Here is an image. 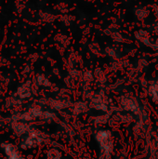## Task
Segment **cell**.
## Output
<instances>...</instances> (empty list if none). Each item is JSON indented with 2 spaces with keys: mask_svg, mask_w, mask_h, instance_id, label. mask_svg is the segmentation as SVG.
<instances>
[{
  "mask_svg": "<svg viewBox=\"0 0 158 159\" xmlns=\"http://www.w3.org/2000/svg\"><path fill=\"white\" fill-rule=\"evenodd\" d=\"M96 139L98 143H100L102 149L105 153H110L113 148V143H112V138L111 134L109 131L106 130H101L97 133Z\"/></svg>",
  "mask_w": 158,
  "mask_h": 159,
  "instance_id": "cell-1",
  "label": "cell"
},
{
  "mask_svg": "<svg viewBox=\"0 0 158 159\" xmlns=\"http://www.w3.org/2000/svg\"><path fill=\"white\" fill-rule=\"evenodd\" d=\"M40 142H41V140H40L39 137H37L35 135H32L26 140L25 144H26L27 147H34V146L38 145L40 143Z\"/></svg>",
  "mask_w": 158,
  "mask_h": 159,
  "instance_id": "cell-2",
  "label": "cell"
},
{
  "mask_svg": "<svg viewBox=\"0 0 158 159\" xmlns=\"http://www.w3.org/2000/svg\"><path fill=\"white\" fill-rule=\"evenodd\" d=\"M136 37L140 40H142L143 43H145L148 46H151V42H149V36L148 34L145 31H139L138 33H136Z\"/></svg>",
  "mask_w": 158,
  "mask_h": 159,
  "instance_id": "cell-3",
  "label": "cell"
},
{
  "mask_svg": "<svg viewBox=\"0 0 158 159\" xmlns=\"http://www.w3.org/2000/svg\"><path fill=\"white\" fill-rule=\"evenodd\" d=\"M136 16L140 20H143L148 16V11L145 8H137L136 9Z\"/></svg>",
  "mask_w": 158,
  "mask_h": 159,
  "instance_id": "cell-4",
  "label": "cell"
},
{
  "mask_svg": "<svg viewBox=\"0 0 158 159\" xmlns=\"http://www.w3.org/2000/svg\"><path fill=\"white\" fill-rule=\"evenodd\" d=\"M150 93H151L152 97L154 98V100L158 101V84H154L151 86Z\"/></svg>",
  "mask_w": 158,
  "mask_h": 159,
  "instance_id": "cell-5",
  "label": "cell"
},
{
  "mask_svg": "<svg viewBox=\"0 0 158 159\" xmlns=\"http://www.w3.org/2000/svg\"><path fill=\"white\" fill-rule=\"evenodd\" d=\"M61 155L57 150H50L48 152V159H60Z\"/></svg>",
  "mask_w": 158,
  "mask_h": 159,
  "instance_id": "cell-6",
  "label": "cell"
},
{
  "mask_svg": "<svg viewBox=\"0 0 158 159\" xmlns=\"http://www.w3.org/2000/svg\"><path fill=\"white\" fill-rule=\"evenodd\" d=\"M127 102V104H124L126 106L127 109H129V110H132V111H135L136 110V103L132 101V100H126Z\"/></svg>",
  "mask_w": 158,
  "mask_h": 159,
  "instance_id": "cell-7",
  "label": "cell"
},
{
  "mask_svg": "<svg viewBox=\"0 0 158 159\" xmlns=\"http://www.w3.org/2000/svg\"><path fill=\"white\" fill-rule=\"evenodd\" d=\"M111 35H112V38H113L114 40H115V41H117V42L122 41V35H121L119 33L115 32V33H113Z\"/></svg>",
  "mask_w": 158,
  "mask_h": 159,
  "instance_id": "cell-8",
  "label": "cell"
},
{
  "mask_svg": "<svg viewBox=\"0 0 158 159\" xmlns=\"http://www.w3.org/2000/svg\"><path fill=\"white\" fill-rule=\"evenodd\" d=\"M8 159H19V156H18V154L16 153V154H14V155L8 157Z\"/></svg>",
  "mask_w": 158,
  "mask_h": 159,
  "instance_id": "cell-9",
  "label": "cell"
},
{
  "mask_svg": "<svg viewBox=\"0 0 158 159\" xmlns=\"http://www.w3.org/2000/svg\"><path fill=\"white\" fill-rule=\"evenodd\" d=\"M155 48H158V39L156 40V46H155Z\"/></svg>",
  "mask_w": 158,
  "mask_h": 159,
  "instance_id": "cell-10",
  "label": "cell"
}]
</instances>
